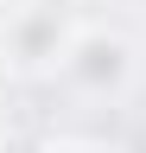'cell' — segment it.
<instances>
[{"label": "cell", "mask_w": 146, "mask_h": 153, "mask_svg": "<svg viewBox=\"0 0 146 153\" xmlns=\"http://www.w3.org/2000/svg\"><path fill=\"white\" fill-rule=\"evenodd\" d=\"M7 76H13V64H7V51H0V89H7Z\"/></svg>", "instance_id": "cell-4"}, {"label": "cell", "mask_w": 146, "mask_h": 153, "mask_svg": "<svg viewBox=\"0 0 146 153\" xmlns=\"http://www.w3.org/2000/svg\"><path fill=\"white\" fill-rule=\"evenodd\" d=\"M64 76L83 96H114L134 76V45L121 32H108V26H83L76 45H70V57H64Z\"/></svg>", "instance_id": "cell-2"}, {"label": "cell", "mask_w": 146, "mask_h": 153, "mask_svg": "<svg viewBox=\"0 0 146 153\" xmlns=\"http://www.w3.org/2000/svg\"><path fill=\"white\" fill-rule=\"evenodd\" d=\"M45 153H108L102 140H57V147H45Z\"/></svg>", "instance_id": "cell-3"}, {"label": "cell", "mask_w": 146, "mask_h": 153, "mask_svg": "<svg viewBox=\"0 0 146 153\" xmlns=\"http://www.w3.org/2000/svg\"><path fill=\"white\" fill-rule=\"evenodd\" d=\"M76 32L83 26L57 0H7L0 7V51L13 70H64Z\"/></svg>", "instance_id": "cell-1"}]
</instances>
